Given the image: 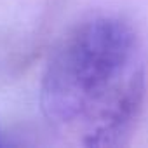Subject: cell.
<instances>
[{
  "label": "cell",
  "instance_id": "obj_1",
  "mask_svg": "<svg viewBox=\"0 0 148 148\" xmlns=\"http://www.w3.org/2000/svg\"><path fill=\"white\" fill-rule=\"evenodd\" d=\"M146 92V54L124 18L96 14L52 51L40 108L52 129L84 146H117L132 131Z\"/></svg>",
  "mask_w": 148,
  "mask_h": 148
}]
</instances>
